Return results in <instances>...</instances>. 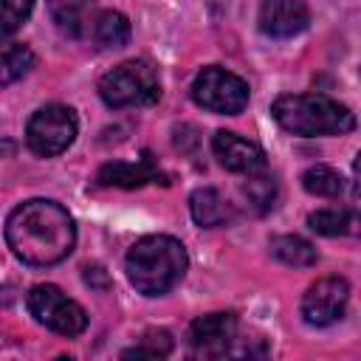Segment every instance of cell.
<instances>
[{"label":"cell","mask_w":361,"mask_h":361,"mask_svg":"<svg viewBox=\"0 0 361 361\" xmlns=\"http://www.w3.org/2000/svg\"><path fill=\"white\" fill-rule=\"evenodd\" d=\"M192 99L212 113H223V116H234L248 104V85L217 65L203 68L195 82H192Z\"/></svg>","instance_id":"obj_5"},{"label":"cell","mask_w":361,"mask_h":361,"mask_svg":"<svg viewBox=\"0 0 361 361\" xmlns=\"http://www.w3.org/2000/svg\"><path fill=\"white\" fill-rule=\"evenodd\" d=\"M186 248L180 240L169 234H149L141 237L124 259L127 279L144 296H164L172 290L180 276L186 274Z\"/></svg>","instance_id":"obj_2"},{"label":"cell","mask_w":361,"mask_h":361,"mask_svg":"<svg viewBox=\"0 0 361 361\" xmlns=\"http://www.w3.org/2000/svg\"><path fill=\"white\" fill-rule=\"evenodd\" d=\"M6 243L25 265H56L73 251L76 226L56 200L34 197L8 214Z\"/></svg>","instance_id":"obj_1"},{"label":"cell","mask_w":361,"mask_h":361,"mask_svg":"<svg viewBox=\"0 0 361 361\" xmlns=\"http://www.w3.org/2000/svg\"><path fill=\"white\" fill-rule=\"evenodd\" d=\"M302 186H305L310 195H319V197H336V195H341V189H344V178H341L333 166L316 164V166L305 169V175H302Z\"/></svg>","instance_id":"obj_19"},{"label":"cell","mask_w":361,"mask_h":361,"mask_svg":"<svg viewBox=\"0 0 361 361\" xmlns=\"http://www.w3.org/2000/svg\"><path fill=\"white\" fill-rule=\"evenodd\" d=\"M31 316L59 336H79L87 327V313L79 302L68 299L56 285H34L28 290Z\"/></svg>","instance_id":"obj_6"},{"label":"cell","mask_w":361,"mask_h":361,"mask_svg":"<svg viewBox=\"0 0 361 361\" xmlns=\"http://www.w3.org/2000/svg\"><path fill=\"white\" fill-rule=\"evenodd\" d=\"M271 254L285 262V265H293V268H307L316 262V248L299 237V234H279L271 240Z\"/></svg>","instance_id":"obj_15"},{"label":"cell","mask_w":361,"mask_h":361,"mask_svg":"<svg viewBox=\"0 0 361 361\" xmlns=\"http://www.w3.org/2000/svg\"><path fill=\"white\" fill-rule=\"evenodd\" d=\"M34 8V0H0V31L11 34L17 31Z\"/></svg>","instance_id":"obj_20"},{"label":"cell","mask_w":361,"mask_h":361,"mask_svg":"<svg viewBox=\"0 0 361 361\" xmlns=\"http://www.w3.org/2000/svg\"><path fill=\"white\" fill-rule=\"evenodd\" d=\"M99 96L107 107H138L152 104L161 96L158 73L144 59H130L116 65L99 79Z\"/></svg>","instance_id":"obj_4"},{"label":"cell","mask_w":361,"mask_h":361,"mask_svg":"<svg viewBox=\"0 0 361 361\" xmlns=\"http://www.w3.org/2000/svg\"><path fill=\"white\" fill-rule=\"evenodd\" d=\"M189 209L197 226L203 228H217L234 220V206L217 192V189H195L189 197Z\"/></svg>","instance_id":"obj_13"},{"label":"cell","mask_w":361,"mask_h":361,"mask_svg":"<svg viewBox=\"0 0 361 361\" xmlns=\"http://www.w3.org/2000/svg\"><path fill=\"white\" fill-rule=\"evenodd\" d=\"M245 195H248V200H254L259 209H268V206H274L276 183H274V178H268V175L251 172V180L245 183Z\"/></svg>","instance_id":"obj_21"},{"label":"cell","mask_w":361,"mask_h":361,"mask_svg":"<svg viewBox=\"0 0 361 361\" xmlns=\"http://www.w3.org/2000/svg\"><path fill=\"white\" fill-rule=\"evenodd\" d=\"M85 279H87L90 285H99V288H104V285H107V274H104L99 265H93V268L87 265V268H85Z\"/></svg>","instance_id":"obj_22"},{"label":"cell","mask_w":361,"mask_h":361,"mask_svg":"<svg viewBox=\"0 0 361 361\" xmlns=\"http://www.w3.org/2000/svg\"><path fill=\"white\" fill-rule=\"evenodd\" d=\"M76 116L65 104H45L39 107L25 127V141L37 155H59L65 152L76 138Z\"/></svg>","instance_id":"obj_7"},{"label":"cell","mask_w":361,"mask_h":361,"mask_svg":"<svg viewBox=\"0 0 361 361\" xmlns=\"http://www.w3.org/2000/svg\"><path fill=\"white\" fill-rule=\"evenodd\" d=\"M276 124L293 135H341L355 127V116L322 93H285L271 104Z\"/></svg>","instance_id":"obj_3"},{"label":"cell","mask_w":361,"mask_h":361,"mask_svg":"<svg viewBox=\"0 0 361 361\" xmlns=\"http://www.w3.org/2000/svg\"><path fill=\"white\" fill-rule=\"evenodd\" d=\"M93 39L102 48H121L130 39V20L121 11H102L93 23Z\"/></svg>","instance_id":"obj_16"},{"label":"cell","mask_w":361,"mask_h":361,"mask_svg":"<svg viewBox=\"0 0 361 361\" xmlns=\"http://www.w3.org/2000/svg\"><path fill=\"white\" fill-rule=\"evenodd\" d=\"M310 23V11L305 0H265L259 11V28L268 37H293L305 31Z\"/></svg>","instance_id":"obj_11"},{"label":"cell","mask_w":361,"mask_h":361,"mask_svg":"<svg viewBox=\"0 0 361 361\" xmlns=\"http://www.w3.org/2000/svg\"><path fill=\"white\" fill-rule=\"evenodd\" d=\"M48 14L68 37H82L90 17V0H48Z\"/></svg>","instance_id":"obj_14"},{"label":"cell","mask_w":361,"mask_h":361,"mask_svg":"<svg viewBox=\"0 0 361 361\" xmlns=\"http://www.w3.org/2000/svg\"><path fill=\"white\" fill-rule=\"evenodd\" d=\"M102 186H121V189H135V186H147V183H166V175L152 164L149 155H144L141 161L135 164H127V161H110L99 169V178H96Z\"/></svg>","instance_id":"obj_12"},{"label":"cell","mask_w":361,"mask_h":361,"mask_svg":"<svg viewBox=\"0 0 361 361\" xmlns=\"http://www.w3.org/2000/svg\"><path fill=\"white\" fill-rule=\"evenodd\" d=\"M34 54L23 42H0V85H11L28 73Z\"/></svg>","instance_id":"obj_17"},{"label":"cell","mask_w":361,"mask_h":361,"mask_svg":"<svg viewBox=\"0 0 361 361\" xmlns=\"http://www.w3.org/2000/svg\"><path fill=\"white\" fill-rule=\"evenodd\" d=\"M237 341V319L234 313H209L192 322L189 344L197 355H228Z\"/></svg>","instance_id":"obj_9"},{"label":"cell","mask_w":361,"mask_h":361,"mask_svg":"<svg viewBox=\"0 0 361 361\" xmlns=\"http://www.w3.org/2000/svg\"><path fill=\"white\" fill-rule=\"evenodd\" d=\"M307 226L316 231V234H324V237H338V234H353L358 220L350 209H319L307 217Z\"/></svg>","instance_id":"obj_18"},{"label":"cell","mask_w":361,"mask_h":361,"mask_svg":"<svg viewBox=\"0 0 361 361\" xmlns=\"http://www.w3.org/2000/svg\"><path fill=\"white\" fill-rule=\"evenodd\" d=\"M212 149H214V158H217L226 169H231V172H245V175H251V172H259V169L265 166L262 149H259L254 141H248V138H243V135H237V133H228V130H217V133H214Z\"/></svg>","instance_id":"obj_10"},{"label":"cell","mask_w":361,"mask_h":361,"mask_svg":"<svg viewBox=\"0 0 361 361\" xmlns=\"http://www.w3.org/2000/svg\"><path fill=\"white\" fill-rule=\"evenodd\" d=\"M347 299H350L347 279H341V276H322L302 296V316H305L307 324H316V327L333 324L336 319H341V313L347 307Z\"/></svg>","instance_id":"obj_8"}]
</instances>
